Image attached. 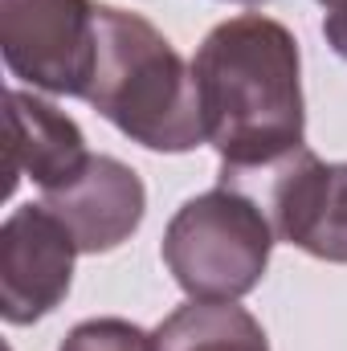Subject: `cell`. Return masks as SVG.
I'll use <instances>...</instances> for the list:
<instances>
[{
	"label": "cell",
	"instance_id": "6da1fadb",
	"mask_svg": "<svg viewBox=\"0 0 347 351\" xmlns=\"http://www.w3.org/2000/svg\"><path fill=\"white\" fill-rule=\"evenodd\" d=\"M302 62L294 33L261 12L221 21L192 58L204 143L221 168H258L307 147Z\"/></svg>",
	"mask_w": 347,
	"mask_h": 351
},
{
	"label": "cell",
	"instance_id": "8fae6325",
	"mask_svg": "<svg viewBox=\"0 0 347 351\" xmlns=\"http://www.w3.org/2000/svg\"><path fill=\"white\" fill-rule=\"evenodd\" d=\"M323 37H327V45L347 62V4L327 12V21H323Z\"/></svg>",
	"mask_w": 347,
	"mask_h": 351
},
{
	"label": "cell",
	"instance_id": "7c38bea8",
	"mask_svg": "<svg viewBox=\"0 0 347 351\" xmlns=\"http://www.w3.org/2000/svg\"><path fill=\"white\" fill-rule=\"evenodd\" d=\"M319 4H323V8H327V12H331V8H344L347 0H319Z\"/></svg>",
	"mask_w": 347,
	"mask_h": 351
},
{
	"label": "cell",
	"instance_id": "4fadbf2b",
	"mask_svg": "<svg viewBox=\"0 0 347 351\" xmlns=\"http://www.w3.org/2000/svg\"><path fill=\"white\" fill-rule=\"evenodd\" d=\"M237 4H261V0H237Z\"/></svg>",
	"mask_w": 347,
	"mask_h": 351
},
{
	"label": "cell",
	"instance_id": "3957f363",
	"mask_svg": "<svg viewBox=\"0 0 347 351\" xmlns=\"http://www.w3.org/2000/svg\"><path fill=\"white\" fill-rule=\"evenodd\" d=\"M274 225L246 192L217 184L176 208L164 229V265L200 302H237L258 290L274 250Z\"/></svg>",
	"mask_w": 347,
	"mask_h": 351
},
{
	"label": "cell",
	"instance_id": "52a82bcc",
	"mask_svg": "<svg viewBox=\"0 0 347 351\" xmlns=\"http://www.w3.org/2000/svg\"><path fill=\"white\" fill-rule=\"evenodd\" d=\"M41 204L74 233L78 254H110L119 250L147 213V188L115 156H90L78 180L66 188L41 192Z\"/></svg>",
	"mask_w": 347,
	"mask_h": 351
},
{
	"label": "cell",
	"instance_id": "7a4b0ae2",
	"mask_svg": "<svg viewBox=\"0 0 347 351\" xmlns=\"http://www.w3.org/2000/svg\"><path fill=\"white\" fill-rule=\"evenodd\" d=\"M86 102L147 152L184 156L204 143L192 66L139 12L98 4V66Z\"/></svg>",
	"mask_w": 347,
	"mask_h": 351
},
{
	"label": "cell",
	"instance_id": "ba28073f",
	"mask_svg": "<svg viewBox=\"0 0 347 351\" xmlns=\"http://www.w3.org/2000/svg\"><path fill=\"white\" fill-rule=\"evenodd\" d=\"M86 164V135L66 110L29 90H8V192L21 176H29L41 192L66 188Z\"/></svg>",
	"mask_w": 347,
	"mask_h": 351
},
{
	"label": "cell",
	"instance_id": "5b68a950",
	"mask_svg": "<svg viewBox=\"0 0 347 351\" xmlns=\"http://www.w3.org/2000/svg\"><path fill=\"white\" fill-rule=\"evenodd\" d=\"M0 53L8 74L33 90L86 98L98 66V4L0 0Z\"/></svg>",
	"mask_w": 347,
	"mask_h": 351
},
{
	"label": "cell",
	"instance_id": "277c9868",
	"mask_svg": "<svg viewBox=\"0 0 347 351\" xmlns=\"http://www.w3.org/2000/svg\"><path fill=\"white\" fill-rule=\"evenodd\" d=\"M217 184L246 192L278 241L347 265V164H323L311 147H298L258 168H221Z\"/></svg>",
	"mask_w": 347,
	"mask_h": 351
},
{
	"label": "cell",
	"instance_id": "8992f818",
	"mask_svg": "<svg viewBox=\"0 0 347 351\" xmlns=\"http://www.w3.org/2000/svg\"><path fill=\"white\" fill-rule=\"evenodd\" d=\"M78 241L45 208L21 204L0 225V315L12 327H29L58 311L74 282Z\"/></svg>",
	"mask_w": 347,
	"mask_h": 351
},
{
	"label": "cell",
	"instance_id": "9c48e42d",
	"mask_svg": "<svg viewBox=\"0 0 347 351\" xmlns=\"http://www.w3.org/2000/svg\"><path fill=\"white\" fill-rule=\"evenodd\" d=\"M156 351H270L261 323L237 302H184L152 331Z\"/></svg>",
	"mask_w": 347,
	"mask_h": 351
},
{
	"label": "cell",
	"instance_id": "30bf717a",
	"mask_svg": "<svg viewBox=\"0 0 347 351\" xmlns=\"http://www.w3.org/2000/svg\"><path fill=\"white\" fill-rule=\"evenodd\" d=\"M58 351H156V335L143 331L139 323L131 319H86L78 323Z\"/></svg>",
	"mask_w": 347,
	"mask_h": 351
}]
</instances>
